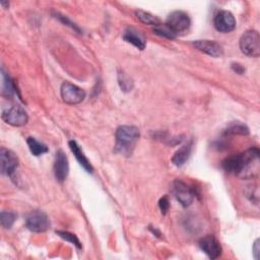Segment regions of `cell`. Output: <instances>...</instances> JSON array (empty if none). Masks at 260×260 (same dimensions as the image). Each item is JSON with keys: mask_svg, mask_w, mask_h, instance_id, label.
Here are the masks:
<instances>
[{"mask_svg": "<svg viewBox=\"0 0 260 260\" xmlns=\"http://www.w3.org/2000/svg\"><path fill=\"white\" fill-rule=\"evenodd\" d=\"M16 219V214L12 211L1 212V225L4 229H10Z\"/></svg>", "mask_w": 260, "mask_h": 260, "instance_id": "obj_24", "label": "cell"}, {"mask_svg": "<svg viewBox=\"0 0 260 260\" xmlns=\"http://www.w3.org/2000/svg\"><path fill=\"white\" fill-rule=\"evenodd\" d=\"M173 193L176 199L181 203L182 206L187 207L189 206L195 197L194 190L189 187L186 183L180 180H176L173 184Z\"/></svg>", "mask_w": 260, "mask_h": 260, "instance_id": "obj_7", "label": "cell"}, {"mask_svg": "<svg viewBox=\"0 0 260 260\" xmlns=\"http://www.w3.org/2000/svg\"><path fill=\"white\" fill-rule=\"evenodd\" d=\"M193 46L200 52H203L211 57H220L223 54V49L222 47L214 42V41H210V40H197L195 42H193Z\"/></svg>", "mask_w": 260, "mask_h": 260, "instance_id": "obj_13", "label": "cell"}, {"mask_svg": "<svg viewBox=\"0 0 260 260\" xmlns=\"http://www.w3.org/2000/svg\"><path fill=\"white\" fill-rule=\"evenodd\" d=\"M232 69H233L235 72L239 73V74H243L244 71H245V68H244L241 64H239V63H233V64H232Z\"/></svg>", "mask_w": 260, "mask_h": 260, "instance_id": "obj_28", "label": "cell"}, {"mask_svg": "<svg viewBox=\"0 0 260 260\" xmlns=\"http://www.w3.org/2000/svg\"><path fill=\"white\" fill-rule=\"evenodd\" d=\"M123 39L127 43L132 44L139 50H144L146 47V39L144 36L133 27H127L123 32Z\"/></svg>", "mask_w": 260, "mask_h": 260, "instance_id": "obj_14", "label": "cell"}, {"mask_svg": "<svg viewBox=\"0 0 260 260\" xmlns=\"http://www.w3.org/2000/svg\"><path fill=\"white\" fill-rule=\"evenodd\" d=\"M68 145H69V148L70 150L72 151V153L74 154L75 158L77 159L78 164L87 172V173H92L93 171V168L91 166V164L89 162L88 158L85 156V154L83 153L82 149L79 147V145L77 144L76 141L74 140H70L68 142Z\"/></svg>", "mask_w": 260, "mask_h": 260, "instance_id": "obj_15", "label": "cell"}, {"mask_svg": "<svg viewBox=\"0 0 260 260\" xmlns=\"http://www.w3.org/2000/svg\"><path fill=\"white\" fill-rule=\"evenodd\" d=\"M158 207L160 209V212L162 214H166L170 208V202H169V199H168V196H164L159 199L158 201Z\"/></svg>", "mask_w": 260, "mask_h": 260, "instance_id": "obj_25", "label": "cell"}, {"mask_svg": "<svg viewBox=\"0 0 260 260\" xmlns=\"http://www.w3.org/2000/svg\"><path fill=\"white\" fill-rule=\"evenodd\" d=\"M118 82L123 91H130L133 88V80L124 72L118 74Z\"/></svg>", "mask_w": 260, "mask_h": 260, "instance_id": "obj_22", "label": "cell"}, {"mask_svg": "<svg viewBox=\"0 0 260 260\" xmlns=\"http://www.w3.org/2000/svg\"><path fill=\"white\" fill-rule=\"evenodd\" d=\"M153 32L156 34L157 36L159 37H164V38H167V39H174L176 38V34L165 23V24H157L153 27Z\"/></svg>", "mask_w": 260, "mask_h": 260, "instance_id": "obj_21", "label": "cell"}, {"mask_svg": "<svg viewBox=\"0 0 260 260\" xmlns=\"http://www.w3.org/2000/svg\"><path fill=\"white\" fill-rule=\"evenodd\" d=\"M14 93V84L10 76L1 69V94L6 98H12Z\"/></svg>", "mask_w": 260, "mask_h": 260, "instance_id": "obj_17", "label": "cell"}, {"mask_svg": "<svg viewBox=\"0 0 260 260\" xmlns=\"http://www.w3.org/2000/svg\"><path fill=\"white\" fill-rule=\"evenodd\" d=\"M69 173V162L68 158L63 150H58L55 155L54 161V174L58 182L62 183L66 180Z\"/></svg>", "mask_w": 260, "mask_h": 260, "instance_id": "obj_11", "label": "cell"}, {"mask_svg": "<svg viewBox=\"0 0 260 260\" xmlns=\"http://www.w3.org/2000/svg\"><path fill=\"white\" fill-rule=\"evenodd\" d=\"M225 135H248L249 134V128L241 123V122H233L231 123L226 129L224 130Z\"/></svg>", "mask_w": 260, "mask_h": 260, "instance_id": "obj_19", "label": "cell"}, {"mask_svg": "<svg viewBox=\"0 0 260 260\" xmlns=\"http://www.w3.org/2000/svg\"><path fill=\"white\" fill-rule=\"evenodd\" d=\"M221 166L225 172L235 174L240 177V175L242 174V171L244 169V166H245L244 152L233 154V155L225 157L222 160Z\"/></svg>", "mask_w": 260, "mask_h": 260, "instance_id": "obj_12", "label": "cell"}, {"mask_svg": "<svg viewBox=\"0 0 260 260\" xmlns=\"http://www.w3.org/2000/svg\"><path fill=\"white\" fill-rule=\"evenodd\" d=\"M56 234H57L60 238H62L63 240L67 241V242H69V243H71V244H73L77 249H81V247H82V246H81V243H80V241L78 240V238H77L74 234L69 233V232H66V231H57Z\"/></svg>", "mask_w": 260, "mask_h": 260, "instance_id": "obj_23", "label": "cell"}, {"mask_svg": "<svg viewBox=\"0 0 260 260\" xmlns=\"http://www.w3.org/2000/svg\"><path fill=\"white\" fill-rule=\"evenodd\" d=\"M56 17H58L63 23H65L66 25H68V26H70L71 28H73L74 30H76V31H80V29L76 26V24H74L73 22H71L66 16H64V15H61V14H59V13H56Z\"/></svg>", "mask_w": 260, "mask_h": 260, "instance_id": "obj_26", "label": "cell"}, {"mask_svg": "<svg viewBox=\"0 0 260 260\" xmlns=\"http://www.w3.org/2000/svg\"><path fill=\"white\" fill-rule=\"evenodd\" d=\"M1 173L6 176H11L17 169L19 160L17 155L10 149L2 147L0 149Z\"/></svg>", "mask_w": 260, "mask_h": 260, "instance_id": "obj_9", "label": "cell"}, {"mask_svg": "<svg viewBox=\"0 0 260 260\" xmlns=\"http://www.w3.org/2000/svg\"><path fill=\"white\" fill-rule=\"evenodd\" d=\"M200 249L210 258V259H216L221 255L222 249L218 242V240L212 236L207 235L200 239L198 243Z\"/></svg>", "mask_w": 260, "mask_h": 260, "instance_id": "obj_10", "label": "cell"}, {"mask_svg": "<svg viewBox=\"0 0 260 260\" xmlns=\"http://www.w3.org/2000/svg\"><path fill=\"white\" fill-rule=\"evenodd\" d=\"M2 120L15 127H20L23 126L27 123L28 121V116L24 109L18 105H13L7 109H4L2 111Z\"/></svg>", "mask_w": 260, "mask_h": 260, "instance_id": "obj_3", "label": "cell"}, {"mask_svg": "<svg viewBox=\"0 0 260 260\" xmlns=\"http://www.w3.org/2000/svg\"><path fill=\"white\" fill-rule=\"evenodd\" d=\"M191 150H192V143L191 142H189L187 144H184L179 150H177L175 152V154L172 157V162L177 167L183 166L188 160V158L191 154Z\"/></svg>", "mask_w": 260, "mask_h": 260, "instance_id": "obj_16", "label": "cell"}, {"mask_svg": "<svg viewBox=\"0 0 260 260\" xmlns=\"http://www.w3.org/2000/svg\"><path fill=\"white\" fill-rule=\"evenodd\" d=\"M166 24L177 35L178 32L185 31L190 27L191 19L185 11L175 10L169 14Z\"/></svg>", "mask_w": 260, "mask_h": 260, "instance_id": "obj_6", "label": "cell"}, {"mask_svg": "<svg viewBox=\"0 0 260 260\" xmlns=\"http://www.w3.org/2000/svg\"><path fill=\"white\" fill-rule=\"evenodd\" d=\"M259 251H260L259 239H256V241L254 242V245H253V254H254L255 259H259Z\"/></svg>", "mask_w": 260, "mask_h": 260, "instance_id": "obj_27", "label": "cell"}, {"mask_svg": "<svg viewBox=\"0 0 260 260\" xmlns=\"http://www.w3.org/2000/svg\"><path fill=\"white\" fill-rule=\"evenodd\" d=\"M213 25L215 29L220 32H231L236 28V18L232 12L220 10L214 16Z\"/></svg>", "mask_w": 260, "mask_h": 260, "instance_id": "obj_8", "label": "cell"}, {"mask_svg": "<svg viewBox=\"0 0 260 260\" xmlns=\"http://www.w3.org/2000/svg\"><path fill=\"white\" fill-rule=\"evenodd\" d=\"M25 225L34 233H44L50 229L51 222L44 211L34 210L27 214L25 218Z\"/></svg>", "mask_w": 260, "mask_h": 260, "instance_id": "obj_4", "label": "cell"}, {"mask_svg": "<svg viewBox=\"0 0 260 260\" xmlns=\"http://www.w3.org/2000/svg\"><path fill=\"white\" fill-rule=\"evenodd\" d=\"M135 15H136L137 19L144 24H149V25H153V26L159 24V19L155 15H153L147 11L139 9L135 12Z\"/></svg>", "mask_w": 260, "mask_h": 260, "instance_id": "obj_20", "label": "cell"}, {"mask_svg": "<svg viewBox=\"0 0 260 260\" xmlns=\"http://www.w3.org/2000/svg\"><path fill=\"white\" fill-rule=\"evenodd\" d=\"M240 49L248 57L257 58L260 55V37L257 30L245 31L240 39Z\"/></svg>", "mask_w": 260, "mask_h": 260, "instance_id": "obj_2", "label": "cell"}, {"mask_svg": "<svg viewBox=\"0 0 260 260\" xmlns=\"http://www.w3.org/2000/svg\"><path fill=\"white\" fill-rule=\"evenodd\" d=\"M60 93L63 102L68 105H77L85 98V91L69 81H64L62 83Z\"/></svg>", "mask_w": 260, "mask_h": 260, "instance_id": "obj_5", "label": "cell"}, {"mask_svg": "<svg viewBox=\"0 0 260 260\" xmlns=\"http://www.w3.org/2000/svg\"><path fill=\"white\" fill-rule=\"evenodd\" d=\"M115 151L125 156L132 154L136 142L140 137L139 129L132 125L119 126L115 133Z\"/></svg>", "mask_w": 260, "mask_h": 260, "instance_id": "obj_1", "label": "cell"}, {"mask_svg": "<svg viewBox=\"0 0 260 260\" xmlns=\"http://www.w3.org/2000/svg\"><path fill=\"white\" fill-rule=\"evenodd\" d=\"M26 143L28 145L29 151L31 152V154H34L35 156H39L42 155L46 152H48V147L46 144L40 142L39 140H37L35 137H28L26 139Z\"/></svg>", "mask_w": 260, "mask_h": 260, "instance_id": "obj_18", "label": "cell"}]
</instances>
